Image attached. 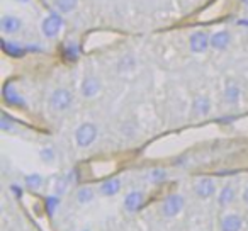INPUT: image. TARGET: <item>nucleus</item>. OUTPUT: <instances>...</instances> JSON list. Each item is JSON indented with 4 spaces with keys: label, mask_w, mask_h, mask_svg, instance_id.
<instances>
[{
    "label": "nucleus",
    "mask_w": 248,
    "mask_h": 231,
    "mask_svg": "<svg viewBox=\"0 0 248 231\" xmlns=\"http://www.w3.org/2000/svg\"><path fill=\"white\" fill-rule=\"evenodd\" d=\"M243 221L238 214H226L221 219V231H241Z\"/></svg>",
    "instance_id": "12"
},
{
    "label": "nucleus",
    "mask_w": 248,
    "mask_h": 231,
    "mask_svg": "<svg viewBox=\"0 0 248 231\" xmlns=\"http://www.w3.org/2000/svg\"><path fill=\"white\" fill-rule=\"evenodd\" d=\"M2 49H4L5 55L12 56V58H21L26 53V48H22L21 43L7 41V39H2Z\"/></svg>",
    "instance_id": "14"
},
{
    "label": "nucleus",
    "mask_w": 248,
    "mask_h": 231,
    "mask_svg": "<svg viewBox=\"0 0 248 231\" xmlns=\"http://www.w3.org/2000/svg\"><path fill=\"white\" fill-rule=\"evenodd\" d=\"M45 206H46V211H48V214L49 216H53V214L58 211V206H60V196H49V197H46V200H45Z\"/></svg>",
    "instance_id": "22"
},
{
    "label": "nucleus",
    "mask_w": 248,
    "mask_h": 231,
    "mask_svg": "<svg viewBox=\"0 0 248 231\" xmlns=\"http://www.w3.org/2000/svg\"><path fill=\"white\" fill-rule=\"evenodd\" d=\"M243 200H245V202L248 204V187H247V189L243 190Z\"/></svg>",
    "instance_id": "28"
},
{
    "label": "nucleus",
    "mask_w": 248,
    "mask_h": 231,
    "mask_svg": "<svg viewBox=\"0 0 248 231\" xmlns=\"http://www.w3.org/2000/svg\"><path fill=\"white\" fill-rule=\"evenodd\" d=\"M83 231H89V230H83Z\"/></svg>",
    "instance_id": "31"
},
{
    "label": "nucleus",
    "mask_w": 248,
    "mask_h": 231,
    "mask_svg": "<svg viewBox=\"0 0 248 231\" xmlns=\"http://www.w3.org/2000/svg\"><path fill=\"white\" fill-rule=\"evenodd\" d=\"M100 194L102 196H116L117 192L121 190V180L119 179H109L99 187Z\"/></svg>",
    "instance_id": "16"
},
{
    "label": "nucleus",
    "mask_w": 248,
    "mask_h": 231,
    "mask_svg": "<svg viewBox=\"0 0 248 231\" xmlns=\"http://www.w3.org/2000/svg\"><path fill=\"white\" fill-rule=\"evenodd\" d=\"M231 43V34L228 31H217L211 36V48L217 49V51H223L230 46Z\"/></svg>",
    "instance_id": "11"
},
{
    "label": "nucleus",
    "mask_w": 248,
    "mask_h": 231,
    "mask_svg": "<svg viewBox=\"0 0 248 231\" xmlns=\"http://www.w3.org/2000/svg\"><path fill=\"white\" fill-rule=\"evenodd\" d=\"M194 190H196V196L201 199H209L216 194V184L213 179H201L196 182Z\"/></svg>",
    "instance_id": "6"
},
{
    "label": "nucleus",
    "mask_w": 248,
    "mask_h": 231,
    "mask_svg": "<svg viewBox=\"0 0 248 231\" xmlns=\"http://www.w3.org/2000/svg\"><path fill=\"white\" fill-rule=\"evenodd\" d=\"M165 179H167V172L163 169L152 170V172H150V175H148V180L152 184H162V182H165Z\"/></svg>",
    "instance_id": "24"
},
{
    "label": "nucleus",
    "mask_w": 248,
    "mask_h": 231,
    "mask_svg": "<svg viewBox=\"0 0 248 231\" xmlns=\"http://www.w3.org/2000/svg\"><path fill=\"white\" fill-rule=\"evenodd\" d=\"M78 55H80V48L75 41L65 43V46H63V56H65L68 62H77Z\"/></svg>",
    "instance_id": "18"
},
{
    "label": "nucleus",
    "mask_w": 248,
    "mask_h": 231,
    "mask_svg": "<svg viewBox=\"0 0 248 231\" xmlns=\"http://www.w3.org/2000/svg\"><path fill=\"white\" fill-rule=\"evenodd\" d=\"M21 26V19L16 17V15H4L0 19V29H2L4 34H16V32H19Z\"/></svg>",
    "instance_id": "9"
},
{
    "label": "nucleus",
    "mask_w": 248,
    "mask_h": 231,
    "mask_svg": "<svg viewBox=\"0 0 248 231\" xmlns=\"http://www.w3.org/2000/svg\"><path fill=\"white\" fill-rule=\"evenodd\" d=\"M80 92H82V95L85 97V99H92V97H95L97 93L100 92L99 78H95V77H87V78L82 82Z\"/></svg>",
    "instance_id": "8"
},
{
    "label": "nucleus",
    "mask_w": 248,
    "mask_h": 231,
    "mask_svg": "<svg viewBox=\"0 0 248 231\" xmlns=\"http://www.w3.org/2000/svg\"><path fill=\"white\" fill-rule=\"evenodd\" d=\"M240 97H241L240 87H238L234 82L228 83L226 89H224V100H226V104H230V106H234V104H238Z\"/></svg>",
    "instance_id": "15"
},
{
    "label": "nucleus",
    "mask_w": 248,
    "mask_h": 231,
    "mask_svg": "<svg viewBox=\"0 0 248 231\" xmlns=\"http://www.w3.org/2000/svg\"><path fill=\"white\" fill-rule=\"evenodd\" d=\"M24 182L29 189H39L43 185V177L39 173H31V175H26Z\"/></svg>",
    "instance_id": "23"
},
{
    "label": "nucleus",
    "mask_w": 248,
    "mask_h": 231,
    "mask_svg": "<svg viewBox=\"0 0 248 231\" xmlns=\"http://www.w3.org/2000/svg\"><path fill=\"white\" fill-rule=\"evenodd\" d=\"M97 133H99L97 131V126L92 124V123H83V124H80L75 131L77 146H80V148L90 146L97 139Z\"/></svg>",
    "instance_id": "2"
},
{
    "label": "nucleus",
    "mask_w": 248,
    "mask_h": 231,
    "mask_svg": "<svg viewBox=\"0 0 248 231\" xmlns=\"http://www.w3.org/2000/svg\"><path fill=\"white\" fill-rule=\"evenodd\" d=\"M11 190H12V194H16V197H17V199H21V197H22V189L19 185H12Z\"/></svg>",
    "instance_id": "27"
},
{
    "label": "nucleus",
    "mask_w": 248,
    "mask_h": 231,
    "mask_svg": "<svg viewBox=\"0 0 248 231\" xmlns=\"http://www.w3.org/2000/svg\"><path fill=\"white\" fill-rule=\"evenodd\" d=\"M2 93H4V99H5V102H7L9 106H14V107H24L26 106V100L22 99V95L17 92V90H16V87L12 85V83L4 85Z\"/></svg>",
    "instance_id": "7"
},
{
    "label": "nucleus",
    "mask_w": 248,
    "mask_h": 231,
    "mask_svg": "<svg viewBox=\"0 0 248 231\" xmlns=\"http://www.w3.org/2000/svg\"><path fill=\"white\" fill-rule=\"evenodd\" d=\"M16 2H17V4H29L31 0H16Z\"/></svg>",
    "instance_id": "29"
},
{
    "label": "nucleus",
    "mask_w": 248,
    "mask_h": 231,
    "mask_svg": "<svg viewBox=\"0 0 248 231\" xmlns=\"http://www.w3.org/2000/svg\"><path fill=\"white\" fill-rule=\"evenodd\" d=\"M73 102V95L70 90L66 89H56L49 95V107L56 112H63V110L70 109Z\"/></svg>",
    "instance_id": "3"
},
{
    "label": "nucleus",
    "mask_w": 248,
    "mask_h": 231,
    "mask_svg": "<svg viewBox=\"0 0 248 231\" xmlns=\"http://www.w3.org/2000/svg\"><path fill=\"white\" fill-rule=\"evenodd\" d=\"M0 129L2 131H14V121L9 119L7 114H2V118H0Z\"/></svg>",
    "instance_id": "25"
},
{
    "label": "nucleus",
    "mask_w": 248,
    "mask_h": 231,
    "mask_svg": "<svg viewBox=\"0 0 248 231\" xmlns=\"http://www.w3.org/2000/svg\"><path fill=\"white\" fill-rule=\"evenodd\" d=\"M70 184H72V179H70V175L60 177V179L55 182V194H56V196H63V194L68 190Z\"/></svg>",
    "instance_id": "21"
},
{
    "label": "nucleus",
    "mask_w": 248,
    "mask_h": 231,
    "mask_svg": "<svg viewBox=\"0 0 248 231\" xmlns=\"http://www.w3.org/2000/svg\"><path fill=\"white\" fill-rule=\"evenodd\" d=\"M143 200H145L143 192L133 190V192H129L128 196H126V199H124V209L128 211V213H136V211L141 207Z\"/></svg>",
    "instance_id": "10"
},
{
    "label": "nucleus",
    "mask_w": 248,
    "mask_h": 231,
    "mask_svg": "<svg viewBox=\"0 0 248 231\" xmlns=\"http://www.w3.org/2000/svg\"><path fill=\"white\" fill-rule=\"evenodd\" d=\"M234 197H236V192H234V189L231 185H226L223 187V189L219 190V196H217V202H219V206H230L231 202L234 200Z\"/></svg>",
    "instance_id": "17"
},
{
    "label": "nucleus",
    "mask_w": 248,
    "mask_h": 231,
    "mask_svg": "<svg viewBox=\"0 0 248 231\" xmlns=\"http://www.w3.org/2000/svg\"><path fill=\"white\" fill-rule=\"evenodd\" d=\"M93 199V189L90 187H82L77 190V202L78 204H89Z\"/></svg>",
    "instance_id": "20"
},
{
    "label": "nucleus",
    "mask_w": 248,
    "mask_h": 231,
    "mask_svg": "<svg viewBox=\"0 0 248 231\" xmlns=\"http://www.w3.org/2000/svg\"><path fill=\"white\" fill-rule=\"evenodd\" d=\"M184 206H186V199H184L180 194H170V196L163 200L162 213L165 217H175L184 211Z\"/></svg>",
    "instance_id": "4"
},
{
    "label": "nucleus",
    "mask_w": 248,
    "mask_h": 231,
    "mask_svg": "<svg viewBox=\"0 0 248 231\" xmlns=\"http://www.w3.org/2000/svg\"><path fill=\"white\" fill-rule=\"evenodd\" d=\"M189 48L192 53L201 55V53H206L211 48V36H207L206 31H196L190 34L189 38Z\"/></svg>",
    "instance_id": "5"
},
{
    "label": "nucleus",
    "mask_w": 248,
    "mask_h": 231,
    "mask_svg": "<svg viewBox=\"0 0 248 231\" xmlns=\"http://www.w3.org/2000/svg\"><path fill=\"white\" fill-rule=\"evenodd\" d=\"M241 2H243L245 5H248V0H241Z\"/></svg>",
    "instance_id": "30"
},
{
    "label": "nucleus",
    "mask_w": 248,
    "mask_h": 231,
    "mask_svg": "<svg viewBox=\"0 0 248 231\" xmlns=\"http://www.w3.org/2000/svg\"><path fill=\"white\" fill-rule=\"evenodd\" d=\"M63 28V17H62V12H51L48 14L45 19H43V24H41V31L45 34V38L53 39L60 34Z\"/></svg>",
    "instance_id": "1"
},
{
    "label": "nucleus",
    "mask_w": 248,
    "mask_h": 231,
    "mask_svg": "<svg viewBox=\"0 0 248 231\" xmlns=\"http://www.w3.org/2000/svg\"><path fill=\"white\" fill-rule=\"evenodd\" d=\"M53 4L58 9V12H62V14H70V12H73L77 9L78 0H53Z\"/></svg>",
    "instance_id": "19"
},
{
    "label": "nucleus",
    "mask_w": 248,
    "mask_h": 231,
    "mask_svg": "<svg viewBox=\"0 0 248 231\" xmlns=\"http://www.w3.org/2000/svg\"><path fill=\"white\" fill-rule=\"evenodd\" d=\"M55 150L53 148H45V150H41V160H45L46 163H49V162H53L55 160Z\"/></svg>",
    "instance_id": "26"
},
{
    "label": "nucleus",
    "mask_w": 248,
    "mask_h": 231,
    "mask_svg": "<svg viewBox=\"0 0 248 231\" xmlns=\"http://www.w3.org/2000/svg\"><path fill=\"white\" fill-rule=\"evenodd\" d=\"M192 109L196 116H207L211 112V100L206 95H197L192 102Z\"/></svg>",
    "instance_id": "13"
}]
</instances>
